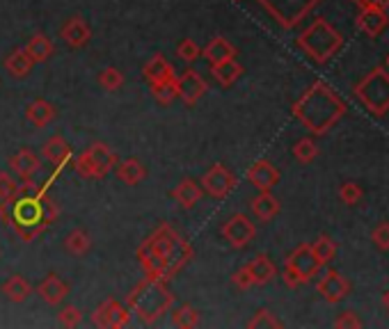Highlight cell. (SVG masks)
<instances>
[{"instance_id": "40", "label": "cell", "mask_w": 389, "mask_h": 329, "mask_svg": "<svg viewBox=\"0 0 389 329\" xmlns=\"http://www.w3.org/2000/svg\"><path fill=\"white\" fill-rule=\"evenodd\" d=\"M21 183L12 177L9 172H0V202L12 199V197L19 192Z\"/></svg>"}, {"instance_id": "46", "label": "cell", "mask_w": 389, "mask_h": 329, "mask_svg": "<svg viewBox=\"0 0 389 329\" xmlns=\"http://www.w3.org/2000/svg\"><path fill=\"white\" fill-rule=\"evenodd\" d=\"M282 279H284V283H286L289 288H298V286H302V283H305L300 274L296 270H291L289 266H284V270H282Z\"/></svg>"}, {"instance_id": "1", "label": "cell", "mask_w": 389, "mask_h": 329, "mask_svg": "<svg viewBox=\"0 0 389 329\" xmlns=\"http://www.w3.org/2000/svg\"><path fill=\"white\" fill-rule=\"evenodd\" d=\"M58 215L60 206L51 199L48 188L32 179L21 181V188L12 199L0 202V222L12 229L24 243H32L44 234Z\"/></svg>"}, {"instance_id": "14", "label": "cell", "mask_w": 389, "mask_h": 329, "mask_svg": "<svg viewBox=\"0 0 389 329\" xmlns=\"http://www.w3.org/2000/svg\"><path fill=\"white\" fill-rule=\"evenodd\" d=\"M85 156L94 167V179H103L113 172V167H117V153L105 142H94L92 147L85 149Z\"/></svg>"}, {"instance_id": "12", "label": "cell", "mask_w": 389, "mask_h": 329, "mask_svg": "<svg viewBox=\"0 0 389 329\" xmlns=\"http://www.w3.org/2000/svg\"><path fill=\"white\" fill-rule=\"evenodd\" d=\"M284 266H289L291 270H296L302 281H309L311 277H316V274L321 272V261L316 258V254L311 251V245H298L291 254L286 256Z\"/></svg>"}, {"instance_id": "43", "label": "cell", "mask_w": 389, "mask_h": 329, "mask_svg": "<svg viewBox=\"0 0 389 329\" xmlns=\"http://www.w3.org/2000/svg\"><path fill=\"white\" fill-rule=\"evenodd\" d=\"M371 240H373V245H375L378 249L387 251V249H389V222L378 224V226L373 229V234H371Z\"/></svg>"}, {"instance_id": "29", "label": "cell", "mask_w": 389, "mask_h": 329, "mask_svg": "<svg viewBox=\"0 0 389 329\" xmlns=\"http://www.w3.org/2000/svg\"><path fill=\"white\" fill-rule=\"evenodd\" d=\"M32 67H35V62H32V58L26 53V48H16L5 58V69L9 71V75H14V78H26L32 71Z\"/></svg>"}, {"instance_id": "6", "label": "cell", "mask_w": 389, "mask_h": 329, "mask_svg": "<svg viewBox=\"0 0 389 329\" xmlns=\"http://www.w3.org/2000/svg\"><path fill=\"white\" fill-rule=\"evenodd\" d=\"M355 96L364 103L371 115L383 117L389 110V73L378 67L355 85Z\"/></svg>"}, {"instance_id": "23", "label": "cell", "mask_w": 389, "mask_h": 329, "mask_svg": "<svg viewBox=\"0 0 389 329\" xmlns=\"http://www.w3.org/2000/svg\"><path fill=\"white\" fill-rule=\"evenodd\" d=\"M204 60L209 64H220L224 60L236 58V46L232 41H227L224 37H213L207 46H204Z\"/></svg>"}, {"instance_id": "28", "label": "cell", "mask_w": 389, "mask_h": 329, "mask_svg": "<svg viewBox=\"0 0 389 329\" xmlns=\"http://www.w3.org/2000/svg\"><path fill=\"white\" fill-rule=\"evenodd\" d=\"M147 167L138 158H126L122 162H117V179L126 185H138L140 181H145Z\"/></svg>"}, {"instance_id": "26", "label": "cell", "mask_w": 389, "mask_h": 329, "mask_svg": "<svg viewBox=\"0 0 389 329\" xmlns=\"http://www.w3.org/2000/svg\"><path fill=\"white\" fill-rule=\"evenodd\" d=\"M247 270H250L254 283H259V286H264V283H270L275 277H277V268L275 263L270 261L266 254H259L254 256L250 263H247Z\"/></svg>"}, {"instance_id": "36", "label": "cell", "mask_w": 389, "mask_h": 329, "mask_svg": "<svg viewBox=\"0 0 389 329\" xmlns=\"http://www.w3.org/2000/svg\"><path fill=\"white\" fill-rule=\"evenodd\" d=\"M151 92H154V96L158 98V103L170 105L172 101H175V98H179V94H177V78L154 85V87H151Z\"/></svg>"}, {"instance_id": "2", "label": "cell", "mask_w": 389, "mask_h": 329, "mask_svg": "<svg viewBox=\"0 0 389 329\" xmlns=\"http://www.w3.org/2000/svg\"><path fill=\"white\" fill-rule=\"evenodd\" d=\"M194 249L175 226L160 224L142 245L138 247V261L145 274L170 281L188 266Z\"/></svg>"}, {"instance_id": "47", "label": "cell", "mask_w": 389, "mask_h": 329, "mask_svg": "<svg viewBox=\"0 0 389 329\" xmlns=\"http://www.w3.org/2000/svg\"><path fill=\"white\" fill-rule=\"evenodd\" d=\"M360 9L362 7H380V9H389V0H353Z\"/></svg>"}, {"instance_id": "24", "label": "cell", "mask_w": 389, "mask_h": 329, "mask_svg": "<svg viewBox=\"0 0 389 329\" xmlns=\"http://www.w3.org/2000/svg\"><path fill=\"white\" fill-rule=\"evenodd\" d=\"M250 208L259 222H270V219L279 213V202H277V197H273L268 190V192H259L250 202Z\"/></svg>"}, {"instance_id": "3", "label": "cell", "mask_w": 389, "mask_h": 329, "mask_svg": "<svg viewBox=\"0 0 389 329\" xmlns=\"http://www.w3.org/2000/svg\"><path fill=\"white\" fill-rule=\"evenodd\" d=\"M291 110H294V117L307 130H311L314 135H326L346 115L348 105H346L343 98L328 83L316 80L298 98Z\"/></svg>"}, {"instance_id": "21", "label": "cell", "mask_w": 389, "mask_h": 329, "mask_svg": "<svg viewBox=\"0 0 389 329\" xmlns=\"http://www.w3.org/2000/svg\"><path fill=\"white\" fill-rule=\"evenodd\" d=\"M142 73H145V78H147V83H149L151 87L158 85V83H165V80L177 78V75H175V67H172V62H167L165 55H160V53H156L154 58H151V60L145 64Z\"/></svg>"}, {"instance_id": "38", "label": "cell", "mask_w": 389, "mask_h": 329, "mask_svg": "<svg viewBox=\"0 0 389 329\" xmlns=\"http://www.w3.org/2000/svg\"><path fill=\"white\" fill-rule=\"evenodd\" d=\"M199 55H202V48H199V43L194 41V39H183L177 46V58L183 60V62H188V64L197 62Z\"/></svg>"}, {"instance_id": "37", "label": "cell", "mask_w": 389, "mask_h": 329, "mask_svg": "<svg viewBox=\"0 0 389 329\" xmlns=\"http://www.w3.org/2000/svg\"><path fill=\"white\" fill-rule=\"evenodd\" d=\"M99 85L103 87L105 92H115L120 90V87L124 85V73L120 69L115 67H108L99 73Z\"/></svg>"}, {"instance_id": "11", "label": "cell", "mask_w": 389, "mask_h": 329, "mask_svg": "<svg viewBox=\"0 0 389 329\" xmlns=\"http://www.w3.org/2000/svg\"><path fill=\"white\" fill-rule=\"evenodd\" d=\"M207 92L209 85L197 69H186L181 75H177V94L186 105H194Z\"/></svg>"}, {"instance_id": "48", "label": "cell", "mask_w": 389, "mask_h": 329, "mask_svg": "<svg viewBox=\"0 0 389 329\" xmlns=\"http://www.w3.org/2000/svg\"><path fill=\"white\" fill-rule=\"evenodd\" d=\"M383 302H385V306H387V309H389V293H387L385 298H383Z\"/></svg>"}, {"instance_id": "20", "label": "cell", "mask_w": 389, "mask_h": 329, "mask_svg": "<svg viewBox=\"0 0 389 329\" xmlns=\"http://www.w3.org/2000/svg\"><path fill=\"white\" fill-rule=\"evenodd\" d=\"M39 298L51 306H58L64 298L69 295V283L62 281L58 274H46L44 281L37 286Z\"/></svg>"}, {"instance_id": "4", "label": "cell", "mask_w": 389, "mask_h": 329, "mask_svg": "<svg viewBox=\"0 0 389 329\" xmlns=\"http://www.w3.org/2000/svg\"><path fill=\"white\" fill-rule=\"evenodd\" d=\"M126 306L145 325H154L175 306V293L167 288V281L158 277H147L138 281L126 295Z\"/></svg>"}, {"instance_id": "41", "label": "cell", "mask_w": 389, "mask_h": 329, "mask_svg": "<svg viewBox=\"0 0 389 329\" xmlns=\"http://www.w3.org/2000/svg\"><path fill=\"white\" fill-rule=\"evenodd\" d=\"M362 188L358 183H353V181H348V183H343L341 188H339V197H341V202L346 204V206H355V204H360V199H362Z\"/></svg>"}, {"instance_id": "10", "label": "cell", "mask_w": 389, "mask_h": 329, "mask_svg": "<svg viewBox=\"0 0 389 329\" xmlns=\"http://www.w3.org/2000/svg\"><path fill=\"white\" fill-rule=\"evenodd\" d=\"M256 236V226L247 215L236 213L222 224V238L229 243L234 249H241L245 245H250Z\"/></svg>"}, {"instance_id": "7", "label": "cell", "mask_w": 389, "mask_h": 329, "mask_svg": "<svg viewBox=\"0 0 389 329\" xmlns=\"http://www.w3.org/2000/svg\"><path fill=\"white\" fill-rule=\"evenodd\" d=\"M282 28L291 30L314 9L321 0H256Z\"/></svg>"}, {"instance_id": "17", "label": "cell", "mask_w": 389, "mask_h": 329, "mask_svg": "<svg viewBox=\"0 0 389 329\" xmlns=\"http://www.w3.org/2000/svg\"><path fill=\"white\" fill-rule=\"evenodd\" d=\"M60 37L64 39L67 46L83 48V46H88L90 39H92V28H90V24L83 16H73V19H69L67 24L62 26Z\"/></svg>"}, {"instance_id": "32", "label": "cell", "mask_w": 389, "mask_h": 329, "mask_svg": "<svg viewBox=\"0 0 389 329\" xmlns=\"http://www.w3.org/2000/svg\"><path fill=\"white\" fill-rule=\"evenodd\" d=\"M26 53L32 58V62H46L53 55V43L46 35H35L26 43Z\"/></svg>"}, {"instance_id": "44", "label": "cell", "mask_w": 389, "mask_h": 329, "mask_svg": "<svg viewBox=\"0 0 389 329\" xmlns=\"http://www.w3.org/2000/svg\"><path fill=\"white\" fill-rule=\"evenodd\" d=\"M232 281H234V286H236V288H241V291H247V288L256 286L254 279H252V274H250V270H247V266H243L241 270H236V272H234V277H232Z\"/></svg>"}, {"instance_id": "15", "label": "cell", "mask_w": 389, "mask_h": 329, "mask_svg": "<svg viewBox=\"0 0 389 329\" xmlns=\"http://www.w3.org/2000/svg\"><path fill=\"white\" fill-rule=\"evenodd\" d=\"M41 156H44L53 164V167H56L58 174L73 162V151H71V147L67 145V140H64L62 135L48 137L44 142V147H41Z\"/></svg>"}, {"instance_id": "34", "label": "cell", "mask_w": 389, "mask_h": 329, "mask_svg": "<svg viewBox=\"0 0 389 329\" xmlns=\"http://www.w3.org/2000/svg\"><path fill=\"white\" fill-rule=\"evenodd\" d=\"M311 251H314L316 258L321 261V266H326V263H330L334 254H337V243H334L330 236H321L311 243Z\"/></svg>"}, {"instance_id": "39", "label": "cell", "mask_w": 389, "mask_h": 329, "mask_svg": "<svg viewBox=\"0 0 389 329\" xmlns=\"http://www.w3.org/2000/svg\"><path fill=\"white\" fill-rule=\"evenodd\" d=\"M247 327L250 329H261V327H270V329H277V327H282V323L277 320V318L273 315V311H268V309H259L254 313V318L250 323H247Z\"/></svg>"}, {"instance_id": "42", "label": "cell", "mask_w": 389, "mask_h": 329, "mask_svg": "<svg viewBox=\"0 0 389 329\" xmlns=\"http://www.w3.org/2000/svg\"><path fill=\"white\" fill-rule=\"evenodd\" d=\"M58 320H60L64 327H78V325L83 323V313H81L78 306L69 304V306H64V309L58 313Z\"/></svg>"}, {"instance_id": "27", "label": "cell", "mask_w": 389, "mask_h": 329, "mask_svg": "<svg viewBox=\"0 0 389 329\" xmlns=\"http://www.w3.org/2000/svg\"><path fill=\"white\" fill-rule=\"evenodd\" d=\"M211 75L222 87H232L243 75V67L236 62V58H232V60H224L220 64H211Z\"/></svg>"}, {"instance_id": "16", "label": "cell", "mask_w": 389, "mask_h": 329, "mask_svg": "<svg viewBox=\"0 0 389 329\" xmlns=\"http://www.w3.org/2000/svg\"><path fill=\"white\" fill-rule=\"evenodd\" d=\"M247 181H250L259 192H268L279 183V169L270 160L261 158L252 162V167L247 169Z\"/></svg>"}, {"instance_id": "31", "label": "cell", "mask_w": 389, "mask_h": 329, "mask_svg": "<svg viewBox=\"0 0 389 329\" xmlns=\"http://www.w3.org/2000/svg\"><path fill=\"white\" fill-rule=\"evenodd\" d=\"M64 247H67L69 254L83 256V254H88V251H90L92 238H90L88 231H85V229H73V231L67 236V240H64Z\"/></svg>"}, {"instance_id": "8", "label": "cell", "mask_w": 389, "mask_h": 329, "mask_svg": "<svg viewBox=\"0 0 389 329\" xmlns=\"http://www.w3.org/2000/svg\"><path fill=\"white\" fill-rule=\"evenodd\" d=\"M128 320H131V309L115 298L103 300L92 313V325L101 329H122L128 325Z\"/></svg>"}, {"instance_id": "19", "label": "cell", "mask_w": 389, "mask_h": 329, "mask_svg": "<svg viewBox=\"0 0 389 329\" xmlns=\"http://www.w3.org/2000/svg\"><path fill=\"white\" fill-rule=\"evenodd\" d=\"M387 26H389L387 9H380V7H362V12L358 14V28L362 32H366L369 37H378Z\"/></svg>"}, {"instance_id": "33", "label": "cell", "mask_w": 389, "mask_h": 329, "mask_svg": "<svg viewBox=\"0 0 389 329\" xmlns=\"http://www.w3.org/2000/svg\"><path fill=\"white\" fill-rule=\"evenodd\" d=\"M199 311L192 304H181L179 309L172 311V325L179 329H192L199 325Z\"/></svg>"}, {"instance_id": "18", "label": "cell", "mask_w": 389, "mask_h": 329, "mask_svg": "<svg viewBox=\"0 0 389 329\" xmlns=\"http://www.w3.org/2000/svg\"><path fill=\"white\" fill-rule=\"evenodd\" d=\"M39 167H41L39 156L30 149H21V151L14 153L12 158H9V169H12V174H16L21 181L35 179V174L39 172Z\"/></svg>"}, {"instance_id": "35", "label": "cell", "mask_w": 389, "mask_h": 329, "mask_svg": "<svg viewBox=\"0 0 389 329\" xmlns=\"http://www.w3.org/2000/svg\"><path fill=\"white\" fill-rule=\"evenodd\" d=\"M294 156H296V160H298V162L309 164L311 160H314V158L318 156V147H316V142H314V140H309V137L296 142V147H294Z\"/></svg>"}, {"instance_id": "22", "label": "cell", "mask_w": 389, "mask_h": 329, "mask_svg": "<svg viewBox=\"0 0 389 329\" xmlns=\"http://www.w3.org/2000/svg\"><path fill=\"white\" fill-rule=\"evenodd\" d=\"M56 115H58L56 105H53L51 101H46V98H35V101L26 108L28 122L35 128H46L53 119H56Z\"/></svg>"}, {"instance_id": "25", "label": "cell", "mask_w": 389, "mask_h": 329, "mask_svg": "<svg viewBox=\"0 0 389 329\" xmlns=\"http://www.w3.org/2000/svg\"><path fill=\"white\" fill-rule=\"evenodd\" d=\"M202 194H204L202 185H199L197 181H192V179H183V181L177 185V188L172 190V197H175L177 204L183 206V208H194V206L199 204Z\"/></svg>"}, {"instance_id": "13", "label": "cell", "mask_w": 389, "mask_h": 329, "mask_svg": "<svg viewBox=\"0 0 389 329\" xmlns=\"http://www.w3.org/2000/svg\"><path fill=\"white\" fill-rule=\"evenodd\" d=\"M316 291L323 295V300L330 302V304H337L343 298H348L351 293V283L346 277H341V272L337 270H328L316 283Z\"/></svg>"}, {"instance_id": "9", "label": "cell", "mask_w": 389, "mask_h": 329, "mask_svg": "<svg viewBox=\"0 0 389 329\" xmlns=\"http://www.w3.org/2000/svg\"><path fill=\"white\" fill-rule=\"evenodd\" d=\"M204 192H209L213 199H227L236 188V177L224 167V164H213V167L199 179Z\"/></svg>"}, {"instance_id": "5", "label": "cell", "mask_w": 389, "mask_h": 329, "mask_svg": "<svg viewBox=\"0 0 389 329\" xmlns=\"http://www.w3.org/2000/svg\"><path fill=\"white\" fill-rule=\"evenodd\" d=\"M341 43H343L341 35L326 19H316L314 24L302 30L298 37L300 51H305V55H309V58L318 64H326L330 58H334L337 51L341 48Z\"/></svg>"}, {"instance_id": "45", "label": "cell", "mask_w": 389, "mask_h": 329, "mask_svg": "<svg viewBox=\"0 0 389 329\" xmlns=\"http://www.w3.org/2000/svg\"><path fill=\"white\" fill-rule=\"evenodd\" d=\"M334 327H337V329H360L362 327V320H360L355 311H343L337 318V320H334Z\"/></svg>"}, {"instance_id": "30", "label": "cell", "mask_w": 389, "mask_h": 329, "mask_svg": "<svg viewBox=\"0 0 389 329\" xmlns=\"http://www.w3.org/2000/svg\"><path fill=\"white\" fill-rule=\"evenodd\" d=\"M3 295L9 300V302H26L30 295H32V286L26 277H21V274H12L5 283H3Z\"/></svg>"}, {"instance_id": "49", "label": "cell", "mask_w": 389, "mask_h": 329, "mask_svg": "<svg viewBox=\"0 0 389 329\" xmlns=\"http://www.w3.org/2000/svg\"><path fill=\"white\" fill-rule=\"evenodd\" d=\"M387 67H389V55H387Z\"/></svg>"}]
</instances>
